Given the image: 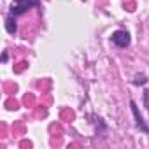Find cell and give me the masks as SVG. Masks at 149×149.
Listing matches in <instances>:
<instances>
[{
    "instance_id": "7a4b0ae2",
    "label": "cell",
    "mask_w": 149,
    "mask_h": 149,
    "mask_svg": "<svg viewBox=\"0 0 149 149\" xmlns=\"http://www.w3.org/2000/svg\"><path fill=\"white\" fill-rule=\"evenodd\" d=\"M111 40H112V44H116L118 47H128L130 46V33L126 32V30H116V32H112V35H111Z\"/></svg>"
},
{
    "instance_id": "8992f818",
    "label": "cell",
    "mask_w": 149,
    "mask_h": 149,
    "mask_svg": "<svg viewBox=\"0 0 149 149\" xmlns=\"http://www.w3.org/2000/svg\"><path fill=\"white\" fill-rule=\"evenodd\" d=\"M144 100H146V105H147V111H149V91H144Z\"/></svg>"
},
{
    "instance_id": "277c9868",
    "label": "cell",
    "mask_w": 149,
    "mask_h": 149,
    "mask_svg": "<svg viewBox=\"0 0 149 149\" xmlns=\"http://www.w3.org/2000/svg\"><path fill=\"white\" fill-rule=\"evenodd\" d=\"M6 30L9 32V33H16L18 32V25H16V21H14V16H9L7 19H6Z\"/></svg>"
},
{
    "instance_id": "5b68a950",
    "label": "cell",
    "mask_w": 149,
    "mask_h": 149,
    "mask_svg": "<svg viewBox=\"0 0 149 149\" xmlns=\"http://www.w3.org/2000/svg\"><path fill=\"white\" fill-rule=\"evenodd\" d=\"M147 83V77L144 76V74H137V76L133 77V84L135 86H140V84H146Z\"/></svg>"
},
{
    "instance_id": "3957f363",
    "label": "cell",
    "mask_w": 149,
    "mask_h": 149,
    "mask_svg": "<svg viewBox=\"0 0 149 149\" xmlns=\"http://www.w3.org/2000/svg\"><path fill=\"white\" fill-rule=\"evenodd\" d=\"M130 107H132V112H133V118H135V125H137V128H139V130H142L144 133H147V135H149V126L146 125V121H144V118L140 116L139 107H137V104H135L133 100H130Z\"/></svg>"
},
{
    "instance_id": "6da1fadb",
    "label": "cell",
    "mask_w": 149,
    "mask_h": 149,
    "mask_svg": "<svg viewBox=\"0 0 149 149\" xmlns=\"http://www.w3.org/2000/svg\"><path fill=\"white\" fill-rule=\"evenodd\" d=\"M39 6V0H13V6H11V16H21L25 14L30 7Z\"/></svg>"
}]
</instances>
